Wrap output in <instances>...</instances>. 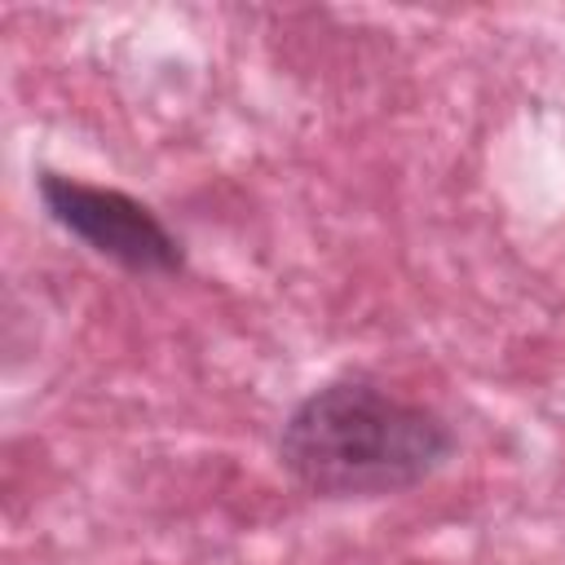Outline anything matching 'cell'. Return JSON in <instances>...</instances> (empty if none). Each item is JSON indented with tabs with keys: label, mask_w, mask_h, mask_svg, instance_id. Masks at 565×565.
Wrapping results in <instances>:
<instances>
[{
	"label": "cell",
	"mask_w": 565,
	"mask_h": 565,
	"mask_svg": "<svg viewBox=\"0 0 565 565\" xmlns=\"http://www.w3.org/2000/svg\"><path fill=\"white\" fill-rule=\"evenodd\" d=\"M455 450L446 419L366 380L309 393L282 424V468L322 499L397 494L433 477Z\"/></svg>",
	"instance_id": "6da1fadb"
},
{
	"label": "cell",
	"mask_w": 565,
	"mask_h": 565,
	"mask_svg": "<svg viewBox=\"0 0 565 565\" xmlns=\"http://www.w3.org/2000/svg\"><path fill=\"white\" fill-rule=\"evenodd\" d=\"M40 199H44L49 216L66 234H75L84 247H93L97 256H106L132 274H177L181 269V243L172 238V230L146 203L128 199L124 190H102V185L71 181L62 172H44Z\"/></svg>",
	"instance_id": "7a4b0ae2"
}]
</instances>
